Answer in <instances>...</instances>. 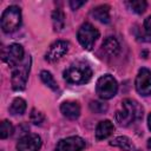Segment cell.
I'll return each instance as SVG.
<instances>
[{
	"label": "cell",
	"instance_id": "7",
	"mask_svg": "<svg viewBox=\"0 0 151 151\" xmlns=\"http://www.w3.org/2000/svg\"><path fill=\"white\" fill-rule=\"evenodd\" d=\"M24 59V47L19 44H12L2 50V60L11 67H15Z\"/></svg>",
	"mask_w": 151,
	"mask_h": 151
},
{
	"label": "cell",
	"instance_id": "19",
	"mask_svg": "<svg viewBox=\"0 0 151 151\" xmlns=\"http://www.w3.org/2000/svg\"><path fill=\"white\" fill-rule=\"evenodd\" d=\"M40 79L51 90H53V91H57L58 90V84H57V81H55V79H54V77L52 76L51 72H48V71H41L40 72Z\"/></svg>",
	"mask_w": 151,
	"mask_h": 151
},
{
	"label": "cell",
	"instance_id": "15",
	"mask_svg": "<svg viewBox=\"0 0 151 151\" xmlns=\"http://www.w3.org/2000/svg\"><path fill=\"white\" fill-rule=\"evenodd\" d=\"M91 15L98 21L107 24L110 22V7L107 5H99L91 11Z\"/></svg>",
	"mask_w": 151,
	"mask_h": 151
},
{
	"label": "cell",
	"instance_id": "6",
	"mask_svg": "<svg viewBox=\"0 0 151 151\" xmlns=\"http://www.w3.org/2000/svg\"><path fill=\"white\" fill-rule=\"evenodd\" d=\"M77 38H78V41L80 42V45L85 50L90 51V50H92V47L94 46V42L99 38V31L90 22H84L78 29Z\"/></svg>",
	"mask_w": 151,
	"mask_h": 151
},
{
	"label": "cell",
	"instance_id": "3",
	"mask_svg": "<svg viewBox=\"0 0 151 151\" xmlns=\"http://www.w3.org/2000/svg\"><path fill=\"white\" fill-rule=\"evenodd\" d=\"M29 70H31V57L27 55V57H25V59L19 65H17L14 67V70L12 72L11 83H12L13 90L21 91L26 87Z\"/></svg>",
	"mask_w": 151,
	"mask_h": 151
},
{
	"label": "cell",
	"instance_id": "11",
	"mask_svg": "<svg viewBox=\"0 0 151 151\" xmlns=\"http://www.w3.org/2000/svg\"><path fill=\"white\" fill-rule=\"evenodd\" d=\"M85 147V140L78 136L60 139L55 146V151H81Z\"/></svg>",
	"mask_w": 151,
	"mask_h": 151
},
{
	"label": "cell",
	"instance_id": "14",
	"mask_svg": "<svg viewBox=\"0 0 151 151\" xmlns=\"http://www.w3.org/2000/svg\"><path fill=\"white\" fill-rule=\"evenodd\" d=\"M114 131V126L110 120H101L99 122V124L96 127V138L98 140L105 139L107 137H110L112 134V132Z\"/></svg>",
	"mask_w": 151,
	"mask_h": 151
},
{
	"label": "cell",
	"instance_id": "20",
	"mask_svg": "<svg viewBox=\"0 0 151 151\" xmlns=\"http://www.w3.org/2000/svg\"><path fill=\"white\" fill-rule=\"evenodd\" d=\"M127 6L130 7V9H132L134 13L137 14H142L144 13V11L146 9V1L144 0H132V1H129L127 2Z\"/></svg>",
	"mask_w": 151,
	"mask_h": 151
},
{
	"label": "cell",
	"instance_id": "9",
	"mask_svg": "<svg viewBox=\"0 0 151 151\" xmlns=\"http://www.w3.org/2000/svg\"><path fill=\"white\" fill-rule=\"evenodd\" d=\"M68 42L65 40H57L54 41L50 48L47 50L46 54H45V59L50 63H54L60 60L67 52H68Z\"/></svg>",
	"mask_w": 151,
	"mask_h": 151
},
{
	"label": "cell",
	"instance_id": "24",
	"mask_svg": "<svg viewBox=\"0 0 151 151\" xmlns=\"http://www.w3.org/2000/svg\"><path fill=\"white\" fill-rule=\"evenodd\" d=\"M144 40L151 41V15L147 17L144 21Z\"/></svg>",
	"mask_w": 151,
	"mask_h": 151
},
{
	"label": "cell",
	"instance_id": "22",
	"mask_svg": "<svg viewBox=\"0 0 151 151\" xmlns=\"http://www.w3.org/2000/svg\"><path fill=\"white\" fill-rule=\"evenodd\" d=\"M90 110L97 114H100L107 111V104L103 101H98V100H92L90 103Z\"/></svg>",
	"mask_w": 151,
	"mask_h": 151
},
{
	"label": "cell",
	"instance_id": "10",
	"mask_svg": "<svg viewBox=\"0 0 151 151\" xmlns=\"http://www.w3.org/2000/svg\"><path fill=\"white\" fill-rule=\"evenodd\" d=\"M41 147V138L38 134L28 133L18 140V151H39Z\"/></svg>",
	"mask_w": 151,
	"mask_h": 151
},
{
	"label": "cell",
	"instance_id": "18",
	"mask_svg": "<svg viewBox=\"0 0 151 151\" xmlns=\"http://www.w3.org/2000/svg\"><path fill=\"white\" fill-rule=\"evenodd\" d=\"M52 24L54 27V31L59 32L65 26V14L61 9H55L52 12Z\"/></svg>",
	"mask_w": 151,
	"mask_h": 151
},
{
	"label": "cell",
	"instance_id": "27",
	"mask_svg": "<svg viewBox=\"0 0 151 151\" xmlns=\"http://www.w3.org/2000/svg\"><path fill=\"white\" fill-rule=\"evenodd\" d=\"M147 150H149V151H151V138L147 140Z\"/></svg>",
	"mask_w": 151,
	"mask_h": 151
},
{
	"label": "cell",
	"instance_id": "17",
	"mask_svg": "<svg viewBox=\"0 0 151 151\" xmlns=\"http://www.w3.org/2000/svg\"><path fill=\"white\" fill-rule=\"evenodd\" d=\"M25 111H26V101L20 97L15 98L9 106V113L13 116H20L24 114Z\"/></svg>",
	"mask_w": 151,
	"mask_h": 151
},
{
	"label": "cell",
	"instance_id": "8",
	"mask_svg": "<svg viewBox=\"0 0 151 151\" xmlns=\"http://www.w3.org/2000/svg\"><path fill=\"white\" fill-rule=\"evenodd\" d=\"M136 90L142 96L151 94V71L147 68H140L136 77Z\"/></svg>",
	"mask_w": 151,
	"mask_h": 151
},
{
	"label": "cell",
	"instance_id": "4",
	"mask_svg": "<svg viewBox=\"0 0 151 151\" xmlns=\"http://www.w3.org/2000/svg\"><path fill=\"white\" fill-rule=\"evenodd\" d=\"M21 25V9L12 5L7 7L1 15V28L5 33H12L17 31Z\"/></svg>",
	"mask_w": 151,
	"mask_h": 151
},
{
	"label": "cell",
	"instance_id": "12",
	"mask_svg": "<svg viewBox=\"0 0 151 151\" xmlns=\"http://www.w3.org/2000/svg\"><path fill=\"white\" fill-rule=\"evenodd\" d=\"M60 111L66 118L74 120L80 116V105L77 101L67 100L60 105Z\"/></svg>",
	"mask_w": 151,
	"mask_h": 151
},
{
	"label": "cell",
	"instance_id": "21",
	"mask_svg": "<svg viewBox=\"0 0 151 151\" xmlns=\"http://www.w3.org/2000/svg\"><path fill=\"white\" fill-rule=\"evenodd\" d=\"M13 132V125L11 124V122L8 120H2L1 125H0V138L1 139H6L7 137H9Z\"/></svg>",
	"mask_w": 151,
	"mask_h": 151
},
{
	"label": "cell",
	"instance_id": "2",
	"mask_svg": "<svg viewBox=\"0 0 151 151\" xmlns=\"http://www.w3.org/2000/svg\"><path fill=\"white\" fill-rule=\"evenodd\" d=\"M64 79L66 83L72 85H83L90 81L92 78V70L91 67L81 61H77L70 65L63 73Z\"/></svg>",
	"mask_w": 151,
	"mask_h": 151
},
{
	"label": "cell",
	"instance_id": "25",
	"mask_svg": "<svg viewBox=\"0 0 151 151\" xmlns=\"http://www.w3.org/2000/svg\"><path fill=\"white\" fill-rule=\"evenodd\" d=\"M85 4V1H74V0H72V1H70V6H71V8L72 9H78L80 6H83Z\"/></svg>",
	"mask_w": 151,
	"mask_h": 151
},
{
	"label": "cell",
	"instance_id": "13",
	"mask_svg": "<svg viewBox=\"0 0 151 151\" xmlns=\"http://www.w3.org/2000/svg\"><path fill=\"white\" fill-rule=\"evenodd\" d=\"M120 50V46H119V42L116 38L113 37H107L103 45H101V52L107 57V58H112V57H116L118 54Z\"/></svg>",
	"mask_w": 151,
	"mask_h": 151
},
{
	"label": "cell",
	"instance_id": "5",
	"mask_svg": "<svg viewBox=\"0 0 151 151\" xmlns=\"http://www.w3.org/2000/svg\"><path fill=\"white\" fill-rule=\"evenodd\" d=\"M96 91L101 99H111L117 94L118 83L111 74H104L98 79Z\"/></svg>",
	"mask_w": 151,
	"mask_h": 151
},
{
	"label": "cell",
	"instance_id": "16",
	"mask_svg": "<svg viewBox=\"0 0 151 151\" xmlns=\"http://www.w3.org/2000/svg\"><path fill=\"white\" fill-rule=\"evenodd\" d=\"M110 144L112 146H117L119 149H122L123 151H134V145L131 142L130 138L125 137V136H118L116 137L113 140L110 142Z\"/></svg>",
	"mask_w": 151,
	"mask_h": 151
},
{
	"label": "cell",
	"instance_id": "1",
	"mask_svg": "<svg viewBox=\"0 0 151 151\" xmlns=\"http://www.w3.org/2000/svg\"><path fill=\"white\" fill-rule=\"evenodd\" d=\"M143 117L142 105L130 98L122 101V107L116 112V120L120 126H129L134 122L140 120Z\"/></svg>",
	"mask_w": 151,
	"mask_h": 151
},
{
	"label": "cell",
	"instance_id": "23",
	"mask_svg": "<svg viewBox=\"0 0 151 151\" xmlns=\"http://www.w3.org/2000/svg\"><path fill=\"white\" fill-rule=\"evenodd\" d=\"M44 119H45V116H44L42 112H40V111L35 110V109L32 110V112H31V122H32L33 124L40 125V124L44 122Z\"/></svg>",
	"mask_w": 151,
	"mask_h": 151
},
{
	"label": "cell",
	"instance_id": "26",
	"mask_svg": "<svg viewBox=\"0 0 151 151\" xmlns=\"http://www.w3.org/2000/svg\"><path fill=\"white\" fill-rule=\"evenodd\" d=\"M147 126H149V129H150V131H151V113H150L149 117H147Z\"/></svg>",
	"mask_w": 151,
	"mask_h": 151
}]
</instances>
